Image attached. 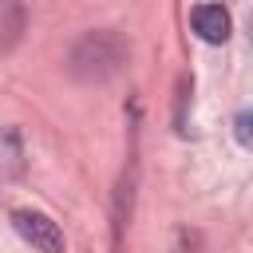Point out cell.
Masks as SVG:
<instances>
[{
  "label": "cell",
  "instance_id": "1",
  "mask_svg": "<svg viewBox=\"0 0 253 253\" xmlns=\"http://www.w3.org/2000/svg\"><path fill=\"white\" fill-rule=\"evenodd\" d=\"M123 55H126V47H123V40H119L115 32H91V36H83V40L75 43L71 67H75V75H83V79H107V75L119 71Z\"/></svg>",
  "mask_w": 253,
  "mask_h": 253
},
{
  "label": "cell",
  "instance_id": "2",
  "mask_svg": "<svg viewBox=\"0 0 253 253\" xmlns=\"http://www.w3.org/2000/svg\"><path fill=\"white\" fill-rule=\"evenodd\" d=\"M12 225H16V233H20L28 245H36L40 253H63V233H59V225H55L47 213L16 210V213H12Z\"/></svg>",
  "mask_w": 253,
  "mask_h": 253
},
{
  "label": "cell",
  "instance_id": "3",
  "mask_svg": "<svg viewBox=\"0 0 253 253\" xmlns=\"http://www.w3.org/2000/svg\"><path fill=\"white\" fill-rule=\"evenodd\" d=\"M190 24H194L198 40H206V43H225L229 40V12L221 4H198V8H190Z\"/></svg>",
  "mask_w": 253,
  "mask_h": 253
},
{
  "label": "cell",
  "instance_id": "4",
  "mask_svg": "<svg viewBox=\"0 0 253 253\" xmlns=\"http://www.w3.org/2000/svg\"><path fill=\"white\" fill-rule=\"evenodd\" d=\"M249 123H253V115H249V111H241V115H237V123H233V126H237V142H241V146H253V130H249Z\"/></svg>",
  "mask_w": 253,
  "mask_h": 253
}]
</instances>
